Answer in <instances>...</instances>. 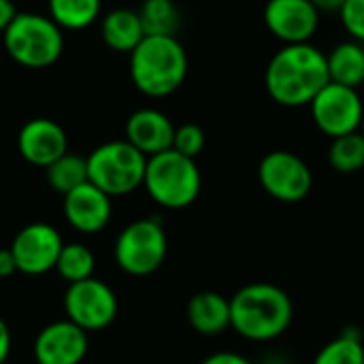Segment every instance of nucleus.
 <instances>
[{
	"label": "nucleus",
	"mask_w": 364,
	"mask_h": 364,
	"mask_svg": "<svg viewBox=\"0 0 364 364\" xmlns=\"http://www.w3.org/2000/svg\"><path fill=\"white\" fill-rule=\"evenodd\" d=\"M331 81L326 53L311 43L284 45L269 62L264 85L282 107H309L316 94Z\"/></svg>",
	"instance_id": "1"
},
{
	"label": "nucleus",
	"mask_w": 364,
	"mask_h": 364,
	"mask_svg": "<svg viewBox=\"0 0 364 364\" xmlns=\"http://www.w3.org/2000/svg\"><path fill=\"white\" fill-rule=\"evenodd\" d=\"M292 316V299L271 282L247 284L230 299V328L254 343L279 339L290 328Z\"/></svg>",
	"instance_id": "2"
},
{
	"label": "nucleus",
	"mask_w": 364,
	"mask_h": 364,
	"mask_svg": "<svg viewBox=\"0 0 364 364\" xmlns=\"http://www.w3.org/2000/svg\"><path fill=\"white\" fill-rule=\"evenodd\" d=\"M188 53L177 36H143L130 51V79L149 98L177 92L188 77Z\"/></svg>",
	"instance_id": "3"
},
{
	"label": "nucleus",
	"mask_w": 364,
	"mask_h": 364,
	"mask_svg": "<svg viewBox=\"0 0 364 364\" xmlns=\"http://www.w3.org/2000/svg\"><path fill=\"white\" fill-rule=\"evenodd\" d=\"M143 188L154 203L177 211L190 207L200 196L203 175L194 158L171 147L147 158Z\"/></svg>",
	"instance_id": "4"
},
{
	"label": "nucleus",
	"mask_w": 364,
	"mask_h": 364,
	"mask_svg": "<svg viewBox=\"0 0 364 364\" xmlns=\"http://www.w3.org/2000/svg\"><path fill=\"white\" fill-rule=\"evenodd\" d=\"M2 43L13 62L23 68H47L64 51L62 28L41 13H19L2 32Z\"/></svg>",
	"instance_id": "5"
},
{
	"label": "nucleus",
	"mask_w": 364,
	"mask_h": 364,
	"mask_svg": "<svg viewBox=\"0 0 364 364\" xmlns=\"http://www.w3.org/2000/svg\"><path fill=\"white\" fill-rule=\"evenodd\" d=\"M87 181L105 194L126 196L143 186L147 156L132 143L107 141L98 145L87 158Z\"/></svg>",
	"instance_id": "6"
},
{
	"label": "nucleus",
	"mask_w": 364,
	"mask_h": 364,
	"mask_svg": "<svg viewBox=\"0 0 364 364\" xmlns=\"http://www.w3.org/2000/svg\"><path fill=\"white\" fill-rule=\"evenodd\" d=\"M168 254L166 230L160 220L143 218L128 224L115 239V264L132 277H147L156 273Z\"/></svg>",
	"instance_id": "7"
},
{
	"label": "nucleus",
	"mask_w": 364,
	"mask_h": 364,
	"mask_svg": "<svg viewBox=\"0 0 364 364\" xmlns=\"http://www.w3.org/2000/svg\"><path fill=\"white\" fill-rule=\"evenodd\" d=\"M117 296L109 284L96 277L68 284L64 292L66 320L75 322L85 333L102 331L117 318Z\"/></svg>",
	"instance_id": "8"
},
{
	"label": "nucleus",
	"mask_w": 364,
	"mask_h": 364,
	"mask_svg": "<svg viewBox=\"0 0 364 364\" xmlns=\"http://www.w3.org/2000/svg\"><path fill=\"white\" fill-rule=\"evenodd\" d=\"M262 190L279 203H299L314 188V173L307 162L288 149L269 151L258 164Z\"/></svg>",
	"instance_id": "9"
},
{
	"label": "nucleus",
	"mask_w": 364,
	"mask_h": 364,
	"mask_svg": "<svg viewBox=\"0 0 364 364\" xmlns=\"http://www.w3.org/2000/svg\"><path fill=\"white\" fill-rule=\"evenodd\" d=\"M314 124L331 139L360 130L364 102L356 87L328 81L309 102Z\"/></svg>",
	"instance_id": "10"
},
{
	"label": "nucleus",
	"mask_w": 364,
	"mask_h": 364,
	"mask_svg": "<svg viewBox=\"0 0 364 364\" xmlns=\"http://www.w3.org/2000/svg\"><path fill=\"white\" fill-rule=\"evenodd\" d=\"M62 245V235L51 224L32 222L23 226L11 243V252L17 262V273L34 277L49 273L51 269H55Z\"/></svg>",
	"instance_id": "11"
},
{
	"label": "nucleus",
	"mask_w": 364,
	"mask_h": 364,
	"mask_svg": "<svg viewBox=\"0 0 364 364\" xmlns=\"http://www.w3.org/2000/svg\"><path fill=\"white\" fill-rule=\"evenodd\" d=\"M262 17L267 30L284 45L309 43L320 28V11L311 0H269Z\"/></svg>",
	"instance_id": "12"
},
{
	"label": "nucleus",
	"mask_w": 364,
	"mask_h": 364,
	"mask_svg": "<svg viewBox=\"0 0 364 364\" xmlns=\"http://www.w3.org/2000/svg\"><path fill=\"white\" fill-rule=\"evenodd\" d=\"M87 350V333L70 320L47 324L34 339V358L38 364H81Z\"/></svg>",
	"instance_id": "13"
},
{
	"label": "nucleus",
	"mask_w": 364,
	"mask_h": 364,
	"mask_svg": "<svg viewBox=\"0 0 364 364\" xmlns=\"http://www.w3.org/2000/svg\"><path fill=\"white\" fill-rule=\"evenodd\" d=\"M17 149L28 164L47 168L68 151V136L58 122L49 117H34L21 126L17 134Z\"/></svg>",
	"instance_id": "14"
},
{
	"label": "nucleus",
	"mask_w": 364,
	"mask_h": 364,
	"mask_svg": "<svg viewBox=\"0 0 364 364\" xmlns=\"http://www.w3.org/2000/svg\"><path fill=\"white\" fill-rule=\"evenodd\" d=\"M66 222L81 235H96L107 228L111 222L113 205L111 196L105 194L94 183L85 181L83 186L75 188L73 192L64 194L62 205Z\"/></svg>",
	"instance_id": "15"
},
{
	"label": "nucleus",
	"mask_w": 364,
	"mask_h": 364,
	"mask_svg": "<svg viewBox=\"0 0 364 364\" xmlns=\"http://www.w3.org/2000/svg\"><path fill=\"white\" fill-rule=\"evenodd\" d=\"M175 126L168 115L158 109H139L126 122V141L147 158L173 147Z\"/></svg>",
	"instance_id": "16"
},
{
	"label": "nucleus",
	"mask_w": 364,
	"mask_h": 364,
	"mask_svg": "<svg viewBox=\"0 0 364 364\" xmlns=\"http://www.w3.org/2000/svg\"><path fill=\"white\" fill-rule=\"evenodd\" d=\"M188 324L203 337H218L230 328V299L213 290L196 292L186 307Z\"/></svg>",
	"instance_id": "17"
},
{
	"label": "nucleus",
	"mask_w": 364,
	"mask_h": 364,
	"mask_svg": "<svg viewBox=\"0 0 364 364\" xmlns=\"http://www.w3.org/2000/svg\"><path fill=\"white\" fill-rule=\"evenodd\" d=\"M102 41L109 49L130 53L145 36L139 13L132 9H113L102 17Z\"/></svg>",
	"instance_id": "18"
},
{
	"label": "nucleus",
	"mask_w": 364,
	"mask_h": 364,
	"mask_svg": "<svg viewBox=\"0 0 364 364\" xmlns=\"http://www.w3.org/2000/svg\"><path fill=\"white\" fill-rule=\"evenodd\" d=\"M328 77L333 83L360 87L364 83V43L343 41L331 53H326Z\"/></svg>",
	"instance_id": "19"
},
{
	"label": "nucleus",
	"mask_w": 364,
	"mask_h": 364,
	"mask_svg": "<svg viewBox=\"0 0 364 364\" xmlns=\"http://www.w3.org/2000/svg\"><path fill=\"white\" fill-rule=\"evenodd\" d=\"M102 0H49V17L62 30H83L100 17Z\"/></svg>",
	"instance_id": "20"
},
{
	"label": "nucleus",
	"mask_w": 364,
	"mask_h": 364,
	"mask_svg": "<svg viewBox=\"0 0 364 364\" xmlns=\"http://www.w3.org/2000/svg\"><path fill=\"white\" fill-rule=\"evenodd\" d=\"M145 36H175L179 30V9L173 0H143L136 11Z\"/></svg>",
	"instance_id": "21"
},
{
	"label": "nucleus",
	"mask_w": 364,
	"mask_h": 364,
	"mask_svg": "<svg viewBox=\"0 0 364 364\" xmlns=\"http://www.w3.org/2000/svg\"><path fill=\"white\" fill-rule=\"evenodd\" d=\"M45 177L47 183L64 196L87 181V160L79 154L66 151L45 168Z\"/></svg>",
	"instance_id": "22"
},
{
	"label": "nucleus",
	"mask_w": 364,
	"mask_h": 364,
	"mask_svg": "<svg viewBox=\"0 0 364 364\" xmlns=\"http://www.w3.org/2000/svg\"><path fill=\"white\" fill-rule=\"evenodd\" d=\"M94 269H96V258L92 254V250L83 243H64L55 262V271L58 275L68 282H83L87 277H94Z\"/></svg>",
	"instance_id": "23"
},
{
	"label": "nucleus",
	"mask_w": 364,
	"mask_h": 364,
	"mask_svg": "<svg viewBox=\"0 0 364 364\" xmlns=\"http://www.w3.org/2000/svg\"><path fill=\"white\" fill-rule=\"evenodd\" d=\"M328 162L341 175H352L364 168V136L360 130L335 136L328 147Z\"/></svg>",
	"instance_id": "24"
},
{
	"label": "nucleus",
	"mask_w": 364,
	"mask_h": 364,
	"mask_svg": "<svg viewBox=\"0 0 364 364\" xmlns=\"http://www.w3.org/2000/svg\"><path fill=\"white\" fill-rule=\"evenodd\" d=\"M314 364H364V343L360 333L350 328L343 331L316 354Z\"/></svg>",
	"instance_id": "25"
},
{
	"label": "nucleus",
	"mask_w": 364,
	"mask_h": 364,
	"mask_svg": "<svg viewBox=\"0 0 364 364\" xmlns=\"http://www.w3.org/2000/svg\"><path fill=\"white\" fill-rule=\"evenodd\" d=\"M173 149L196 160V156L205 149V130L198 124H183L175 128Z\"/></svg>",
	"instance_id": "26"
},
{
	"label": "nucleus",
	"mask_w": 364,
	"mask_h": 364,
	"mask_svg": "<svg viewBox=\"0 0 364 364\" xmlns=\"http://www.w3.org/2000/svg\"><path fill=\"white\" fill-rule=\"evenodd\" d=\"M339 19L354 41L364 43V0H346L339 9Z\"/></svg>",
	"instance_id": "27"
},
{
	"label": "nucleus",
	"mask_w": 364,
	"mask_h": 364,
	"mask_svg": "<svg viewBox=\"0 0 364 364\" xmlns=\"http://www.w3.org/2000/svg\"><path fill=\"white\" fill-rule=\"evenodd\" d=\"M200 364H254L250 358L237 354V352H218L207 356Z\"/></svg>",
	"instance_id": "28"
},
{
	"label": "nucleus",
	"mask_w": 364,
	"mask_h": 364,
	"mask_svg": "<svg viewBox=\"0 0 364 364\" xmlns=\"http://www.w3.org/2000/svg\"><path fill=\"white\" fill-rule=\"evenodd\" d=\"M17 273V262H15V256L9 250H0V277H11Z\"/></svg>",
	"instance_id": "29"
},
{
	"label": "nucleus",
	"mask_w": 364,
	"mask_h": 364,
	"mask_svg": "<svg viewBox=\"0 0 364 364\" xmlns=\"http://www.w3.org/2000/svg\"><path fill=\"white\" fill-rule=\"evenodd\" d=\"M9 354H11V331L6 322L0 318V364L6 363Z\"/></svg>",
	"instance_id": "30"
},
{
	"label": "nucleus",
	"mask_w": 364,
	"mask_h": 364,
	"mask_svg": "<svg viewBox=\"0 0 364 364\" xmlns=\"http://www.w3.org/2000/svg\"><path fill=\"white\" fill-rule=\"evenodd\" d=\"M17 15V9L11 0H0V32H4L9 28V23L13 21V17Z\"/></svg>",
	"instance_id": "31"
},
{
	"label": "nucleus",
	"mask_w": 364,
	"mask_h": 364,
	"mask_svg": "<svg viewBox=\"0 0 364 364\" xmlns=\"http://www.w3.org/2000/svg\"><path fill=\"white\" fill-rule=\"evenodd\" d=\"M343 2H346V0H311V4H314L320 13H333V11L339 13V9L343 6Z\"/></svg>",
	"instance_id": "32"
},
{
	"label": "nucleus",
	"mask_w": 364,
	"mask_h": 364,
	"mask_svg": "<svg viewBox=\"0 0 364 364\" xmlns=\"http://www.w3.org/2000/svg\"><path fill=\"white\" fill-rule=\"evenodd\" d=\"M260 364H290V360L286 356H279V354H273V356H267Z\"/></svg>",
	"instance_id": "33"
},
{
	"label": "nucleus",
	"mask_w": 364,
	"mask_h": 364,
	"mask_svg": "<svg viewBox=\"0 0 364 364\" xmlns=\"http://www.w3.org/2000/svg\"><path fill=\"white\" fill-rule=\"evenodd\" d=\"M360 132H363V136H364V115H363V122H360Z\"/></svg>",
	"instance_id": "34"
}]
</instances>
